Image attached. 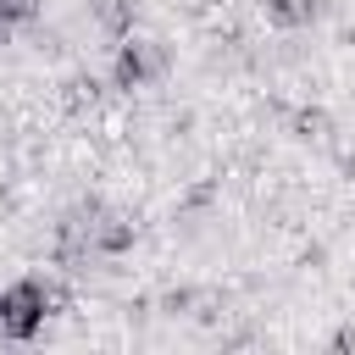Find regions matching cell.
<instances>
[{
  "instance_id": "1",
  "label": "cell",
  "mask_w": 355,
  "mask_h": 355,
  "mask_svg": "<svg viewBox=\"0 0 355 355\" xmlns=\"http://www.w3.org/2000/svg\"><path fill=\"white\" fill-rule=\"evenodd\" d=\"M39 322H44V294H39L33 283H22V288L0 294V333H11V338H28Z\"/></svg>"
},
{
  "instance_id": "2",
  "label": "cell",
  "mask_w": 355,
  "mask_h": 355,
  "mask_svg": "<svg viewBox=\"0 0 355 355\" xmlns=\"http://www.w3.org/2000/svg\"><path fill=\"white\" fill-rule=\"evenodd\" d=\"M144 72H150V55H144L139 44H128V50L116 55V78H122V83H139Z\"/></svg>"
},
{
  "instance_id": "3",
  "label": "cell",
  "mask_w": 355,
  "mask_h": 355,
  "mask_svg": "<svg viewBox=\"0 0 355 355\" xmlns=\"http://www.w3.org/2000/svg\"><path fill=\"white\" fill-rule=\"evenodd\" d=\"M311 11H316L311 0H272V17H277V22H305Z\"/></svg>"
},
{
  "instance_id": "4",
  "label": "cell",
  "mask_w": 355,
  "mask_h": 355,
  "mask_svg": "<svg viewBox=\"0 0 355 355\" xmlns=\"http://www.w3.org/2000/svg\"><path fill=\"white\" fill-rule=\"evenodd\" d=\"M100 17H105L111 28H122V22H128V6H122V0H100Z\"/></svg>"
},
{
  "instance_id": "5",
  "label": "cell",
  "mask_w": 355,
  "mask_h": 355,
  "mask_svg": "<svg viewBox=\"0 0 355 355\" xmlns=\"http://www.w3.org/2000/svg\"><path fill=\"white\" fill-rule=\"evenodd\" d=\"M22 11H28L22 0H0V22H11V17H22Z\"/></svg>"
}]
</instances>
